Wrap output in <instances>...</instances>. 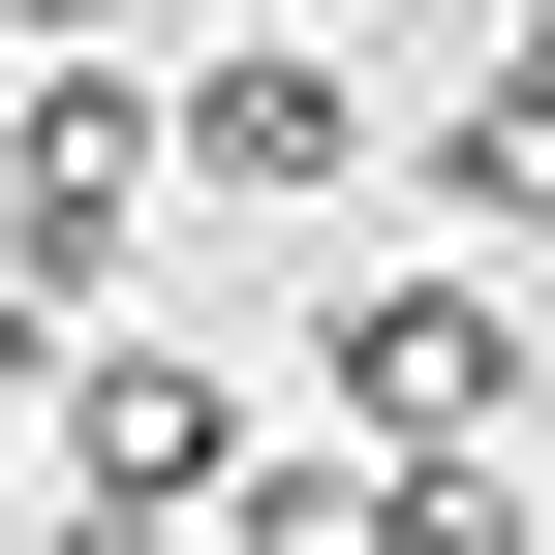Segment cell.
Here are the masks:
<instances>
[{
	"instance_id": "1",
	"label": "cell",
	"mask_w": 555,
	"mask_h": 555,
	"mask_svg": "<svg viewBox=\"0 0 555 555\" xmlns=\"http://www.w3.org/2000/svg\"><path fill=\"white\" fill-rule=\"evenodd\" d=\"M309 401H339L371 463H433V494H463V463L555 401V339H525L494 247H309Z\"/></svg>"
},
{
	"instance_id": "2",
	"label": "cell",
	"mask_w": 555,
	"mask_h": 555,
	"mask_svg": "<svg viewBox=\"0 0 555 555\" xmlns=\"http://www.w3.org/2000/svg\"><path fill=\"white\" fill-rule=\"evenodd\" d=\"M155 217H185V62H31V93H0V278H31L62 339H124Z\"/></svg>"
},
{
	"instance_id": "3",
	"label": "cell",
	"mask_w": 555,
	"mask_h": 555,
	"mask_svg": "<svg viewBox=\"0 0 555 555\" xmlns=\"http://www.w3.org/2000/svg\"><path fill=\"white\" fill-rule=\"evenodd\" d=\"M339 185H401L371 62H339V31H185V217H309L339 247Z\"/></svg>"
},
{
	"instance_id": "4",
	"label": "cell",
	"mask_w": 555,
	"mask_h": 555,
	"mask_svg": "<svg viewBox=\"0 0 555 555\" xmlns=\"http://www.w3.org/2000/svg\"><path fill=\"white\" fill-rule=\"evenodd\" d=\"M247 371H217V339H155V309H124V339H62V494H124V525H247Z\"/></svg>"
},
{
	"instance_id": "5",
	"label": "cell",
	"mask_w": 555,
	"mask_h": 555,
	"mask_svg": "<svg viewBox=\"0 0 555 555\" xmlns=\"http://www.w3.org/2000/svg\"><path fill=\"white\" fill-rule=\"evenodd\" d=\"M401 185H433L463 247H555V31H525V62H494V93H463V124H433Z\"/></svg>"
},
{
	"instance_id": "6",
	"label": "cell",
	"mask_w": 555,
	"mask_h": 555,
	"mask_svg": "<svg viewBox=\"0 0 555 555\" xmlns=\"http://www.w3.org/2000/svg\"><path fill=\"white\" fill-rule=\"evenodd\" d=\"M0 31H31V62H155V0H0Z\"/></svg>"
},
{
	"instance_id": "7",
	"label": "cell",
	"mask_w": 555,
	"mask_h": 555,
	"mask_svg": "<svg viewBox=\"0 0 555 555\" xmlns=\"http://www.w3.org/2000/svg\"><path fill=\"white\" fill-rule=\"evenodd\" d=\"M0 433H62V309H31V278H0Z\"/></svg>"
},
{
	"instance_id": "8",
	"label": "cell",
	"mask_w": 555,
	"mask_h": 555,
	"mask_svg": "<svg viewBox=\"0 0 555 555\" xmlns=\"http://www.w3.org/2000/svg\"><path fill=\"white\" fill-rule=\"evenodd\" d=\"M433 555H555V525H525V463H463V494H433Z\"/></svg>"
},
{
	"instance_id": "9",
	"label": "cell",
	"mask_w": 555,
	"mask_h": 555,
	"mask_svg": "<svg viewBox=\"0 0 555 555\" xmlns=\"http://www.w3.org/2000/svg\"><path fill=\"white\" fill-rule=\"evenodd\" d=\"M525 31H555V0H525Z\"/></svg>"
}]
</instances>
